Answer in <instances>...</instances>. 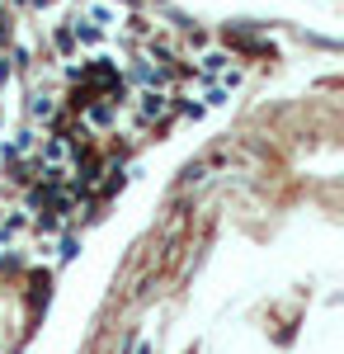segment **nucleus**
Returning <instances> with one entry per match:
<instances>
[{
	"instance_id": "1",
	"label": "nucleus",
	"mask_w": 344,
	"mask_h": 354,
	"mask_svg": "<svg viewBox=\"0 0 344 354\" xmlns=\"http://www.w3.org/2000/svg\"><path fill=\"white\" fill-rule=\"evenodd\" d=\"M80 85H90L95 95H104V100H123L128 90H123V76H118V66L108 62V57H90L85 66H80Z\"/></svg>"
},
{
	"instance_id": "2",
	"label": "nucleus",
	"mask_w": 344,
	"mask_h": 354,
	"mask_svg": "<svg viewBox=\"0 0 344 354\" xmlns=\"http://www.w3.org/2000/svg\"><path fill=\"white\" fill-rule=\"evenodd\" d=\"M137 109H142V118H146V123H151V118H170L175 95H170L165 85H142V90H137Z\"/></svg>"
},
{
	"instance_id": "3",
	"label": "nucleus",
	"mask_w": 344,
	"mask_h": 354,
	"mask_svg": "<svg viewBox=\"0 0 344 354\" xmlns=\"http://www.w3.org/2000/svg\"><path fill=\"white\" fill-rule=\"evenodd\" d=\"M80 113H85V118H80L85 128H108V123L118 118V104H113V100H104V95H95V100H90Z\"/></svg>"
},
{
	"instance_id": "4",
	"label": "nucleus",
	"mask_w": 344,
	"mask_h": 354,
	"mask_svg": "<svg viewBox=\"0 0 344 354\" xmlns=\"http://www.w3.org/2000/svg\"><path fill=\"white\" fill-rule=\"evenodd\" d=\"M33 147H38V133L24 128V133H15V142H5V151H0V156H5V161H15V156H28Z\"/></svg>"
},
{
	"instance_id": "5",
	"label": "nucleus",
	"mask_w": 344,
	"mask_h": 354,
	"mask_svg": "<svg viewBox=\"0 0 344 354\" xmlns=\"http://www.w3.org/2000/svg\"><path fill=\"white\" fill-rule=\"evenodd\" d=\"M28 118H33V123H52V118H57V104L48 100V95H33V104H28Z\"/></svg>"
},
{
	"instance_id": "6",
	"label": "nucleus",
	"mask_w": 344,
	"mask_h": 354,
	"mask_svg": "<svg viewBox=\"0 0 344 354\" xmlns=\"http://www.w3.org/2000/svg\"><path fill=\"white\" fill-rule=\"evenodd\" d=\"M198 66H203L208 76H227V71H231V57H227V53H208Z\"/></svg>"
},
{
	"instance_id": "7",
	"label": "nucleus",
	"mask_w": 344,
	"mask_h": 354,
	"mask_svg": "<svg viewBox=\"0 0 344 354\" xmlns=\"http://www.w3.org/2000/svg\"><path fill=\"white\" fill-rule=\"evenodd\" d=\"M19 227H24V213H10V218H0V241H10Z\"/></svg>"
},
{
	"instance_id": "8",
	"label": "nucleus",
	"mask_w": 344,
	"mask_h": 354,
	"mask_svg": "<svg viewBox=\"0 0 344 354\" xmlns=\"http://www.w3.org/2000/svg\"><path fill=\"white\" fill-rule=\"evenodd\" d=\"M57 48H61V53H71V48H76V33H71V24L57 28Z\"/></svg>"
},
{
	"instance_id": "9",
	"label": "nucleus",
	"mask_w": 344,
	"mask_h": 354,
	"mask_svg": "<svg viewBox=\"0 0 344 354\" xmlns=\"http://www.w3.org/2000/svg\"><path fill=\"white\" fill-rule=\"evenodd\" d=\"M203 100H208V104H222V100H227V85H208Z\"/></svg>"
},
{
	"instance_id": "10",
	"label": "nucleus",
	"mask_w": 344,
	"mask_h": 354,
	"mask_svg": "<svg viewBox=\"0 0 344 354\" xmlns=\"http://www.w3.org/2000/svg\"><path fill=\"white\" fill-rule=\"evenodd\" d=\"M76 250H80V241H76V236H66V241H61V260H76Z\"/></svg>"
},
{
	"instance_id": "11",
	"label": "nucleus",
	"mask_w": 344,
	"mask_h": 354,
	"mask_svg": "<svg viewBox=\"0 0 344 354\" xmlns=\"http://www.w3.org/2000/svg\"><path fill=\"white\" fill-rule=\"evenodd\" d=\"M10 24H15V19H10V15H5V10H0V48H5V43H10Z\"/></svg>"
},
{
	"instance_id": "12",
	"label": "nucleus",
	"mask_w": 344,
	"mask_h": 354,
	"mask_svg": "<svg viewBox=\"0 0 344 354\" xmlns=\"http://www.w3.org/2000/svg\"><path fill=\"white\" fill-rule=\"evenodd\" d=\"M137 354H151V345H137Z\"/></svg>"
}]
</instances>
